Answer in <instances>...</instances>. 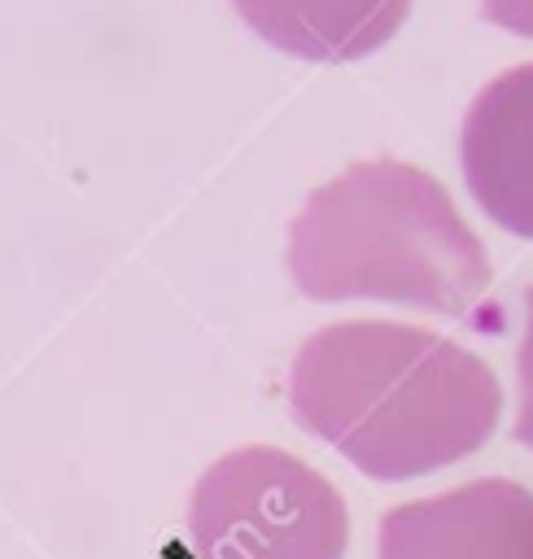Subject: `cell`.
<instances>
[{"label": "cell", "mask_w": 533, "mask_h": 559, "mask_svg": "<svg viewBox=\"0 0 533 559\" xmlns=\"http://www.w3.org/2000/svg\"><path fill=\"white\" fill-rule=\"evenodd\" d=\"M293 419L371 480H415L476 454L502 411L485 358L428 328L345 319L301 341Z\"/></svg>", "instance_id": "obj_1"}, {"label": "cell", "mask_w": 533, "mask_h": 559, "mask_svg": "<svg viewBox=\"0 0 533 559\" xmlns=\"http://www.w3.org/2000/svg\"><path fill=\"white\" fill-rule=\"evenodd\" d=\"M288 275L310 301H393L459 319L489 288V253L441 179L367 157L301 201Z\"/></svg>", "instance_id": "obj_2"}, {"label": "cell", "mask_w": 533, "mask_h": 559, "mask_svg": "<svg viewBox=\"0 0 533 559\" xmlns=\"http://www.w3.org/2000/svg\"><path fill=\"white\" fill-rule=\"evenodd\" d=\"M197 559H345L350 511L306 459L240 445L214 459L188 502Z\"/></svg>", "instance_id": "obj_3"}, {"label": "cell", "mask_w": 533, "mask_h": 559, "mask_svg": "<svg viewBox=\"0 0 533 559\" xmlns=\"http://www.w3.org/2000/svg\"><path fill=\"white\" fill-rule=\"evenodd\" d=\"M376 559H533V493L481 476L389 507L376 528Z\"/></svg>", "instance_id": "obj_4"}, {"label": "cell", "mask_w": 533, "mask_h": 559, "mask_svg": "<svg viewBox=\"0 0 533 559\" xmlns=\"http://www.w3.org/2000/svg\"><path fill=\"white\" fill-rule=\"evenodd\" d=\"M463 183L502 231L533 240V61L494 74L459 131Z\"/></svg>", "instance_id": "obj_5"}, {"label": "cell", "mask_w": 533, "mask_h": 559, "mask_svg": "<svg viewBox=\"0 0 533 559\" xmlns=\"http://www.w3.org/2000/svg\"><path fill=\"white\" fill-rule=\"evenodd\" d=\"M240 22L297 61H358L384 48L411 0H232Z\"/></svg>", "instance_id": "obj_6"}, {"label": "cell", "mask_w": 533, "mask_h": 559, "mask_svg": "<svg viewBox=\"0 0 533 559\" xmlns=\"http://www.w3.org/2000/svg\"><path fill=\"white\" fill-rule=\"evenodd\" d=\"M511 437L533 450V288H529V323L524 336L516 345V419H511Z\"/></svg>", "instance_id": "obj_7"}, {"label": "cell", "mask_w": 533, "mask_h": 559, "mask_svg": "<svg viewBox=\"0 0 533 559\" xmlns=\"http://www.w3.org/2000/svg\"><path fill=\"white\" fill-rule=\"evenodd\" d=\"M481 17L511 35L533 39V0H481Z\"/></svg>", "instance_id": "obj_8"}]
</instances>
